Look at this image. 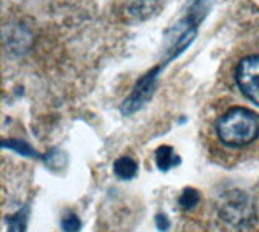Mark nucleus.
<instances>
[{"label":"nucleus","mask_w":259,"mask_h":232,"mask_svg":"<svg viewBox=\"0 0 259 232\" xmlns=\"http://www.w3.org/2000/svg\"><path fill=\"white\" fill-rule=\"evenodd\" d=\"M217 135L224 145L240 148L249 145L259 135V115L245 107H233L219 119Z\"/></svg>","instance_id":"obj_1"},{"label":"nucleus","mask_w":259,"mask_h":232,"mask_svg":"<svg viewBox=\"0 0 259 232\" xmlns=\"http://www.w3.org/2000/svg\"><path fill=\"white\" fill-rule=\"evenodd\" d=\"M159 71H160V67L151 68L148 73L138 80L133 91L130 93V96L123 101V104H121V112H123L125 115L135 114V112L143 109L146 104L152 99V96L156 93V88H157Z\"/></svg>","instance_id":"obj_2"},{"label":"nucleus","mask_w":259,"mask_h":232,"mask_svg":"<svg viewBox=\"0 0 259 232\" xmlns=\"http://www.w3.org/2000/svg\"><path fill=\"white\" fill-rule=\"evenodd\" d=\"M219 213H221V216L227 222L240 226V224H246L248 221L253 219L254 208L251 200L245 194H241V191H230V194H225V197L222 198L221 206H219Z\"/></svg>","instance_id":"obj_3"},{"label":"nucleus","mask_w":259,"mask_h":232,"mask_svg":"<svg viewBox=\"0 0 259 232\" xmlns=\"http://www.w3.org/2000/svg\"><path fill=\"white\" fill-rule=\"evenodd\" d=\"M235 80L246 98L259 106V55L245 57L237 67Z\"/></svg>","instance_id":"obj_4"},{"label":"nucleus","mask_w":259,"mask_h":232,"mask_svg":"<svg viewBox=\"0 0 259 232\" xmlns=\"http://www.w3.org/2000/svg\"><path fill=\"white\" fill-rule=\"evenodd\" d=\"M182 163V159L180 156H177L175 154V151L174 148H170V146H159L157 151H156V164L160 171H170L172 167L178 166Z\"/></svg>","instance_id":"obj_5"},{"label":"nucleus","mask_w":259,"mask_h":232,"mask_svg":"<svg viewBox=\"0 0 259 232\" xmlns=\"http://www.w3.org/2000/svg\"><path fill=\"white\" fill-rule=\"evenodd\" d=\"M136 171H138L136 163L128 156L118 158L115 161V164H113V172H115V175H117V177H120L121 180L133 179L136 175Z\"/></svg>","instance_id":"obj_6"},{"label":"nucleus","mask_w":259,"mask_h":232,"mask_svg":"<svg viewBox=\"0 0 259 232\" xmlns=\"http://www.w3.org/2000/svg\"><path fill=\"white\" fill-rule=\"evenodd\" d=\"M28 214H29V208L28 206L21 208L18 213L13 214L10 222H8V232H26Z\"/></svg>","instance_id":"obj_7"},{"label":"nucleus","mask_w":259,"mask_h":232,"mask_svg":"<svg viewBox=\"0 0 259 232\" xmlns=\"http://www.w3.org/2000/svg\"><path fill=\"white\" fill-rule=\"evenodd\" d=\"M199 203V191L194 190L191 187L185 188L182 191L180 198H178V206L182 208V210H191Z\"/></svg>","instance_id":"obj_8"},{"label":"nucleus","mask_w":259,"mask_h":232,"mask_svg":"<svg viewBox=\"0 0 259 232\" xmlns=\"http://www.w3.org/2000/svg\"><path fill=\"white\" fill-rule=\"evenodd\" d=\"M4 148H10L23 156H36V151L32 149L28 143L20 141V140H7V141H4Z\"/></svg>","instance_id":"obj_9"},{"label":"nucleus","mask_w":259,"mask_h":232,"mask_svg":"<svg viewBox=\"0 0 259 232\" xmlns=\"http://www.w3.org/2000/svg\"><path fill=\"white\" fill-rule=\"evenodd\" d=\"M62 229L65 232H78L81 229V221L75 213H67L62 219Z\"/></svg>","instance_id":"obj_10"},{"label":"nucleus","mask_w":259,"mask_h":232,"mask_svg":"<svg viewBox=\"0 0 259 232\" xmlns=\"http://www.w3.org/2000/svg\"><path fill=\"white\" fill-rule=\"evenodd\" d=\"M156 227L159 230H162V232H165L170 227V221H168V218H167L164 213H159L156 216Z\"/></svg>","instance_id":"obj_11"}]
</instances>
